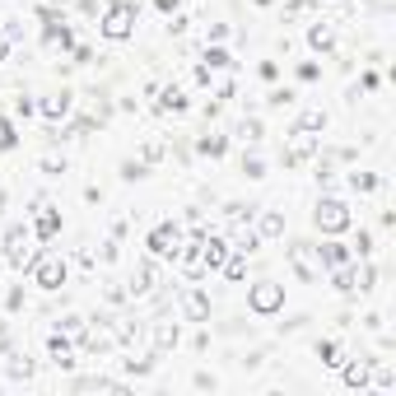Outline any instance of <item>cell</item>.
<instances>
[{
    "mask_svg": "<svg viewBox=\"0 0 396 396\" xmlns=\"http://www.w3.org/2000/svg\"><path fill=\"white\" fill-rule=\"evenodd\" d=\"M154 340H158V350H168V345H178V326H158V331H154Z\"/></svg>",
    "mask_w": 396,
    "mask_h": 396,
    "instance_id": "7c38bea8",
    "label": "cell"
},
{
    "mask_svg": "<svg viewBox=\"0 0 396 396\" xmlns=\"http://www.w3.org/2000/svg\"><path fill=\"white\" fill-rule=\"evenodd\" d=\"M247 303H252V313H257V317H271V313H280V303H284V289H280V284H271V280H261V284H252Z\"/></svg>",
    "mask_w": 396,
    "mask_h": 396,
    "instance_id": "6da1fadb",
    "label": "cell"
},
{
    "mask_svg": "<svg viewBox=\"0 0 396 396\" xmlns=\"http://www.w3.org/2000/svg\"><path fill=\"white\" fill-rule=\"evenodd\" d=\"M261 233L275 238V233H280V215H266V219H261Z\"/></svg>",
    "mask_w": 396,
    "mask_h": 396,
    "instance_id": "9a60e30c",
    "label": "cell"
},
{
    "mask_svg": "<svg viewBox=\"0 0 396 396\" xmlns=\"http://www.w3.org/2000/svg\"><path fill=\"white\" fill-rule=\"evenodd\" d=\"M317 355H322V364H326V368H340V364H345V355H340L336 340H322V345H317Z\"/></svg>",
    "mask_w": 396,
    "mask_h": 396,
    "instance_id": "ba28073f",
    "label": "cell"
},
{
    "mask_svg": "<svg viewBox=\"0 0 396 396\" xmlns=\"http://www.w3.org/2000/svg\"><path fill=\"white\" fill-rule=\"evenodd\" d=\"M158 107H163V112H182V94H178V89H163Z\"/></svg>",
    "mask_w": 396,
    "mask_h": 396,
    "instance_id": "30bf717a",
    "label": "cell"
},
{
    "mask_svg": "<svg viewBox=\"0 0 396 396\" xmlns=\"http://www.w3.org/2000/svg\"><path fill=\"white\" fill-rule=\"evenodd\" d=\"M149 280H154V271H149V266H140L136 275H131V294H145V289H149Z\"/></svg>",
    "mask_w": 396,
    "mask_h": 396,
    "instance_id": "9c48e42d",
    "label": "cell"
},
{
    "mask_svg": "<svg viewBox=\"0 0 396 396\" xmlns=\"http://www.w3.org/2000/svg\"><path fill=\"white\" fill-rule=\"evenodd\" d=\"M52 233H56V215L42 210V215H38V238H52Z\"/></svg>",
    "mask_w": 396,
    "mask_h": 396,
    "instance_id": "8fae6325",
    "label": "cell"
},
{
    "mask_svg": "<svg viewBox=\"0 0 396 396\" xmlns=\"http://www.w3.org/2000/svg\"><path fill=\"white\" fill-rule=\"evenodd\" d=\"M158 5H163V10H173V5H178V0H158Z\"/></svg>",
    "mask_w": 396,
    "mask_h": 396,
    "instance_id": "2e32d148",
    "label": "cell"
},
{
    "mask_svg": "<svg viewBox=\"0 0 396 396\" xmlns=\"http://www.w3.org/2000/svg\"><path fill=\"white\" fill-rule=\"evenodd\" d=\"M14 140H19V136H14V126L0 117V149H14Z\"/></svg>",
    "mask_w": 396,
    "mask_h": 396,
    "instance_id": "4fadbf2b",
    "label": "cell"
},
{
    "mask_svg": "<svg viewBox=\"0 0 396 396\" xmlns=\"http://www.w3.org/2000/svg\"><path fill=\"white\" fill-rule=\"evenodd\" d=\"M317 229H326V233H340V229H350V210H345V200L326 196L317 205Z\"/></svg>",
    "mask_w": 396,
    "mask_h": 396,
    "instance_id": "7a4b0ae2",
    "label": "cell"
},
{
    "mask_svg": "<svg viewBox=\"0 0 396 396\" xmlns=\"http://www.w3.org/2000/svg\"><path fill=\"white\" fill-rule=\"evenodd\" d=\"M242 271H247V266H242V261H224V275H229V280H242Z\"/></svg>",
    "mask_w": 396,
    "mask_h": 396,
    "instance_id": "5bb4252c",
    "label": "cell"
},
{
    "mask_svg": "<svg viewBox=\"0 0 396 396\" xmlns=\"http://www.w3.org/2000/svg\"><path fill=\"white\" fill-rule=\"evenodd\" d=\"M42 112H47V117H65V112H70V94L61 89V94H52V98H42Z\"/></svg>",
    "mask_w": 396,
    "mask_h": 396,
    "instance_id": "52a82bcc",
    "label": "cell"
},
{
    "mask_svg": "<svg viewBox=\"0 0 396 396\" xmlns=\"http://www.w3.org/2000/svg\"><path fill=\"white\" fill-rule=\"evenodd\" d=\"M33 280H38L42 289H56L61 280H65V266H61V257H42L38 271H33Z\"/></svg>",
    "mask_w": 396,
    "mask_h": 396,
    "instance_id": "5b68a950",
    "label": "cell"
},
{
    "mask_svg": "<svg viewBox=\"0 0 396 396\" xmlns=\"http://www.w3.org/2000/svg\"><path fill=\"white\" fill-rule=\"evenodd\" d=\"M149 252H154V257H178L182 252V229L178 224H158L154 233H149Z\"/></svg>",
    "mask_w": 396,
    "mask_h": 396,
    "instance_id": "3957f363",
    "label": "cell"
},
{
    "mask_svg": "<svg viewBox=\"0 0 396 396\" xmlns=\"http://www.w3.org/2000/svg\"><path fill=\"white\" fill-rule=\"evenodd\" d=\"M340 368H345V382H350V387H359V392L373 382V368H368V359H359V364H340Z\"/></svg>",
    "mask_w": 396,
    "mask_h": 396,
    "instance_id": "8992f818",
    "label": "cell"
},
{
    "mask_svg": "<svg viewBox=\"0 0 396 396\" xmlns=\"http://www.w3.org/2000/svg\"><path fill=\"white\" fill-rule=\"evenodd\" d=\"M131 23H136L131 5H126V0H112V14L103 19V33H107V38H131Z\"/></svg>",
    "mask_w": 396,
    "mask_h": 396,
    "instance_id": "277c9868",
    "label": "cell"
}]
</instances>
